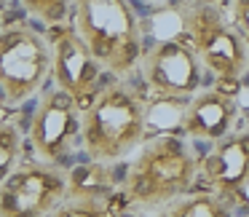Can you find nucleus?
<instances>
[{
  "mask_svg": "<svg viewBox=\"0 0 249 217\" xmlns=\"http://www.w3.org/2000/svg\"><path fill=\"white\" fill-rule=\"evenodd\" d=\"M81 124L83 150L91 161H121L147 140V110L121 78L99 89Z\"/></svg>",
  "mask_w": 249,
  "mask_h": 217,
  "instance_id": "obj_1",
  "label": "nucleus"
},
{
  "mask_svg": "<svg viewBox=\"0 0 249 217\" xmlns=\"http://www.w3.org/2000/svg\"><path fill=\"white\" fill-rule=\"evenodd\" d=\"M196 174L198 158L179 137H147L126 172L121 193L137 206H166L193 188Z\"/></svg>",
  "mask_w": 249,
  "mask_h": 217,
  "instance_id": "obj_2",
  "label": "nucleus"
},
{
  "mask_svg": "<svg viewBox=\"0 0 249 217\" xmlns=\"http://www.w3.org/2000/svg\"><path fill=\"white\" fill-rule=\"evenodd\" d=\"M72 27L113 78L140 70V22L129 0H72Z\"/></svg>",
  "mask_w": 249,
  "mask_h": 217,
  "instance_id": "obj_3",
  "label": "nucleus"
},
{
  "mask_svg": "<svg viewBox=\"0 0 249 217\" xmlns=\"http://www.w3.org/2000/svg\"><path fill=\"white\" fill-rule=\"evenodd\" d=\"M54 67L51 40L30 24H8L0 30V91L6 105L30 99Z\"/></svg>",
  "mask_w": 249,
  "mask_h": 217,
  "instance_id": "obj_4",
  "label": "nucleus"
},
{
  "mask_svg": "<svg viewBox=\"0 0 249 217\" xmlns=\"http://www.w3.org/2000/svg\"><path fill=\"white\" fill-rule=\"evenodd\" d=\"M204 70L190 40L169 38L142 49L140 75L153 94L169 102H188L204 89Z\"/></svg>",
  "mask_w": 249,
  "mask_h": 217,
  "instance_id": "obj_5",
  "label": "nucleus"
},
{
  "mask_svg": "<svg viewBox=\"0 0 249 217\" xmlns=\"http://www.w3.org/2000/svg\"><path fill=\"white\" fill-rule=\"evenodd\" d=\"M185 33L201 65L217 78H241L249 67V51L233 24H225L217 6L193 3L185 8Z\"/></svg>",
  "mask_w": 249,
  "mask_h": 217,
  "instance_id": "obj_6",
  "label": "nucleus"
},
{
  "mask_svg": "<svg viewBox=\"0 0 249 217\" xmlns=\"http://www.w3.org/2000/svg\"><path fill=\"white\" fill-rule=\"evenodd\" d=\"M67 199V174L56 163L17 166L0 185V217H49Z\"/></svg>",
  "mask_w": 249,
  "mask_h": 217,
  "instance_id": "obj_7",
  "label": "nucleus"
},
{
  "mask_svg": "<svg viewBox=\"0 0 249 217\" xmlns=\"http://www.w3.org/2000/svg\"><path fill=\"white\" fill-rule=\"evenodd\" d=\"M51 49H54V67H51V78H54L56 89L65 91L67 97L75 99L78 110L86 113L91 99L97 97L99 81H102L105 67L97 62L78 30L72 24H54L49 33Z\"/></svg>",
  "mask_w": 249,
  "mask_h": 217,
  "instance_id": "obj_8",
  "label": "nucleus"
},
{
  "mask_svg": "<svg viewBox=\"0 0 249 217\" xmlns=\"http://www.w3.org/2000/svg\"><path fill=\"white\" fill-rule=\"evenodd\" d=\"M81 118L83 113L78 110L72 97H67L59 89L46 94L30 121V145L35 150V158L59 163L65 156H70L72 147L83 142Z\"/></svg>",
  "mask_w": 249,
  "mask_h": 217,
  "instance_id": "obj_9",
  "label": "nucleus"
},
{
  "mask_svg": "<svg viewBox=\"0 0 249 217\" xmlns=\"http://www.w3.org/2000/svg\"><path fill=\"white\" fill-rule=\"evenodd\" d=\"M206 190L231 199L249 185V131H231L198 158Z\"/></svg>",
  "mask_w": 249,
  "mask_h": 217,
  "instance_id": "obj_10",
  "label": "nucleus"
},
{
  "mask_svg": "<svg viewBox=\"0 0 249 217\" xmlns=\"http://www.w3.org/2000/svg\"><path fill=\"white\" fill-rule=\"evenodd\" d=\"M236 115L238 108L233 97L217 91V89H201L185 102L182 113H179V129L193 140L217 142L233 131Z\"/></svg>",
  "mask_w": 249,
  "mask_h": 217,
  "instance_id": "obj_11",
  "label": "nucleus"
},
{
  "mask_svg": "<svg viewBox=\"0 0 249 217\" xmlns=\"http://www.w3.org/2000/svg\"><path fill=\"white\" fill-rule=\"evenodd\" d=\"M67 193L86 199H110L115 193V174L110 163L89 161L67 174Z\"/></svg>",
  "mask_w": 249,
  "mask_h": 217,
  "instance_id": "obj_12",
  "label": "nucleus"
},
{
  "mask_svg": "<svg viewBox=\"0 0 249 217\" xmlns=\"http://www.w3.org/2000/svg\"><path fill=\"white\" fill-rule=\"evenodd\" d=\"M163 217H231V209L222 196L201 190V193H185L166 204Z\"/></svg>",
  "mask_w": 249,
  "mask_h": 217,
  "instance_id": "obj_13",
  "label": "nucleus"
},
{
  "mask_svg": "<svg viewBox=\"0 0 249 217\" xmlns=\"http://www.w3.org/2000/svg\"><path fill=\"white\" fill-rule=\"evenodd\" d=\"M49 217H113L110 199H86V196H70L51 212Z\"/></svg>",
  "mask_w": 249,
  "mask_h": 217,
  "instance_id": "obj_14",
  "label": "nucleus"
},
{
  "mask_svg": "<svg viewBox=\"0 0 249 217\" xmlns=\"http://www.w3.org/2000/svg\"><path fill=\"white\" fill-rule=\"evenodd\" d=\"M22 153V134L14 124H0V185L17 169Z\"/></svg>",
  "mask_w": 249,
  "mask_h": 217,
  "instance_id": "obj_15",
  "label": "nucleus"
},
{
  "mask_svg": "<svg viewBox=\"0 0 249 217\" xmlns=\"http://www.w3.org/2000/svg\"><path fill=\"white\" fill-rule=\"evenodd\" d=\"M33 19L46 24H62L72 8V0H19Z\"/></svg>",
  "mask_w": 249,
  "mask_h": 217,
  "instance_id": "obj_16",
  "label": "nucleus"
},
{
  "mask_svg": "<svg viewBox=\"0 0 249 217\" xmlns=\"http://www.w3.org/2000/svg\"><path fill=\"white\" fill-rule=\"evenodd\" d=\"M231 24L249 51V0H231Z\"/></svg>",
  "mask_w": 249,
  "mask_h": 217,
  "instance_id": "obj_17",
  "label": "nucleus"
},
{
  "mask_svg": "<svg viewBox=\"0 0 249 217\" xmlns=\"http://www.w3.org/2000/svg\"><path fill=\"white\" fill-rule=\"evenodd\" d=\"M214 89L222 94H228V97H236L238 94V78H217Z\"/></svg>",
  "mask_w": 249,
  "mask_h": 217,
  "instance_id": "obj_18",
  "label": "nucleus"
},
{
  "mask_svg": "<svg viewBox=\"0 0 249 217\" xmlns=\"http://www.w3.org/2000/svg\"><path fill=\"white\" fill-rule=\"evenodd\" d=\"M193 3H201V6H217V8H220L225 0H193Z\"/></svg>",
  "mask_w": 249,
  "mask_h": 217,
  "instance_id": "obj_19",
  "label": "nucleus"
},
{
  "mask_svg": "<svg viewBox=\"0 0 249 217\" xmlns=\"http://www.w3.org/2000/svg\"><path fill=\"white\" fill-rule=\"evenodd\" d=\"M8 6H11V0H0V22H3V17L8 14Z\"/></svg>",
  "mask_w": 249,
  "mask_h": 217,
  "instance_id": "obj_20",
  "label": "nucleus"
},
{
  "mask_svg": "<svg viewBox=\"0 0 249 217\" xmlns=\"http://www.w3.org/2000/svg\"><path fill=\"white\" fill-rule=\"evenodd\" d=\"M3 105H6V99H3V91H0V110H3Z\"/></svg>",
  "mask_w": 249,
  "mask_h": 217,
  "instance_id": "obj_21",
  "label": "nucleus"
},
{
  "mask_svg": "<svg viewBox=\"0 0 249 217\" xmlns=\"http://www.w3.org/2000/svg\"><path fill=\"white\" fill-rule=\"evenodd\" d=\"M244 217H249V215H244Z\"/></svg>",
  "mask_w": 249,
  "mask_h": 217,
  "instance_id": "obj_22",
  "label": "nucleus"
}]
</instances>
